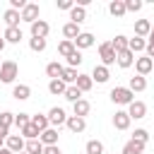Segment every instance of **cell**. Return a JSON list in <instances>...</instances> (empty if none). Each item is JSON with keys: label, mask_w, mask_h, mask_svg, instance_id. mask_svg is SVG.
Here are the masks:
<instances>
[{"label": "cell", "mask_w": 154, "mask_h": 154, "mask_svg": "<svg viewBox=\"0 0 154 154\" xmlns=\"http://www.w3.org/2000/svg\"><path fill=\"white\" fill-rule=\"evenodd\" d=\"M17 75H19V65L14 60H2V65H0V82L12 84Z\"/></svg>", "instance_id": "obj_2"}, {"label": "cell", "mask_w": 154, "mask_h": 154, "mask_svg": "<svg viewBox=\"0 0 154 154\" xmlns=\"http://www.w3.org/2000/svg\"><path fill=\"white\" fill-rule=\"evenodd\" d=\"M14 125V113H10V111H2L0 113V128H12Z\"/></svg>", "instance_id": "obj_37"}, {"label": "cell", "mask_w": 154, "mask_h": 154, "mask_svg": "<svg viewBox=\"0 0 154 154\" xmlns=\"http://www.w3.org/2000/svg\"><path fill=\"white\" fill-rule=\"evenodd\" d=\"M125 2V12H140L142 10V0H123Z\"/></svg>", "instance_id": "obj_43"}, {"label": "cell", "mask_w": 154, "mask_h": 154, "mask_svg": "<svg viewBox=\"0 0 154 154\" xmlns=\"http://www.w3.org/2000/svg\"><path fill=\"white\" fill-rule=\"evenodd\" d=\"M31 123L38 128V132H43V130H48V128H51V123H48V116H43V113H36V116H31Z\"/></svg>", "instance_id": "obj_29"}, {"label": "cell", "mask_w": 154, "mask_h": 154, "mask_svg": "<svg viewBox=\"0 0 154 154\" xmlns=\"http://www.w3.org/2000/svg\"><path fill=\"white\" fill-rule=\"evenodd\" d=\"M43 154H60V149H58V144H53V147H43Z\"/></svg>", "instance_id": "obj_45"}, {"label": "cell", "mask_w": 154, "mask_h": 154, "mask_svg": "<svg viewBox=\"0 0 154 154\" xmlns=\"http://www.w3.org/2000/svg\"><path fill=\"white\" fill-rule=\"evenodd\" d=\"M128 48H130L132 53H140V51H144V48H147V38H140V36L128 38Z\"/></svg>", "instance_id": "obj_27"}, {"label": "cell", "mask_w": 154, "mask_h": 154, "mask_svg": "<svg viewBox=\"0 0 154 154\" xmlns=\"http://www.w3.org/2000/svg\"><path fill=\"white\" fill-rule=\"evenodd\" d=\"M29 123H31V116H29V113H17V116H14V125H17L19 130H22L24 125H29Z\"/></svg>", "instance_id": "obj_41"}, {"label": "cell", "mask_w": 154, "mask_h": 154, "mask_svg": "<svg viewBox=\"0 0 154 154\" xmlns=\"http://www.w3.org/2000/svg\"><path fill=\"white\" fill-rule=\"evenodd\" d=\"M19 132H22V137H24L26 142H29V140H38V135H41V132H38V128H36L34 123H29V125H24V128H22Z\"/></svg>", "instance_id": "obj_26"}, {"label": "cell", "mask_w": 154, "mask_h": 154, "mask_svg": "<svg viewBox=\"0 0 154 154\" xmlns=\"http://www.w3.org/2000/svg\"><path fill=\"white\" fill-rule=\"evenodd\" d=\"M5 144H7V149L12 152V154H19V152H24V137L22 135H10L7 140H5Z\"/></svg>", "instance_id": "obj_8"}, {"label": "cell", "mask_w": 154, "mask_h": 154, "mask_svg": "<svg viewBox=\"0 0 154 154\" xmlns=\"http://www.w3.org/2000/svg\"><path fill=\"white\" fill-rule=\"evenodd\" d=\"M38 140H41L43 147H53V144H58V130L55 128H48V130H43L38 135Z\"/></svg>", "instance_id": "obj_15"}, {"label": "cell", "mask_w": 154, "mask_h": 154, "mask_svg": "<svg viewBox=\"0 0 154 154\" xmlns=\"http://www.w3.org/2000/svg\"><path fill=\"white\" fill-rule=\"evenodd\" d=\"M77 75H79V72H77L75 67H63V75H60V79H63L65 84H75V82H77Z\"/></svg>", "instance_id": "obj_30"}, {"label": "cell", "mask_w": 154, "mask_h": 154, "mask_svg": "<svg viewBox=\"0 0 154 154\" xmlns=\"http://www.w3.org/2000/svg\"><path fill=\"white\" fill-rule=\"evenodd\" d=\"M99 58H101V65H103V67H111V65L116 63V51H113L111 41H106V43L99 46Z\"/></svg>", "instance_id": "obj_3"}, {"label": "cell", "mask_w": 154, "mask_h": 154, "mask_svg": "<svg viewBox=\"0 0 154 154\" xmlns=\"http://www.w3.org/2000/svg\"><path fill=\"white\" fill-rule=\"evenodd\" d=\"M128 89H130L132 94H135V91H144V89H147V79H144V77H140V75H135V77H130Z\"/></svg>", "instance_id": "obj_22"}, {"label": "cell", "mask_w": 154, "mask_h": 154, "mask_svg": "<svg viewBox=\"0 0 154 154\" xmlns=\"http://www.w3.org/2000/svg\"><path fill=\"white\" fill-rule=\"evenodd\" d=\"M65 120H67V116H65V111L60 108V106H53L51 111H48V123H51V128H60V125H65Z\"/></svg>", "instance_id": "obj_5"}, {"label": "cell", "mask_w": 154, "mask_h": 154, "mask_svg": "<svg viewBox=\"0 0 154 154\" xmlns=\"http://www.w3.org/2000/svg\"><path fill=\"white\" fill-rule=\"evenodd\" d=\"M65 125H67V130L70 132H84V128H87V120L84 118H77V116H67V120H65Z\"/></svg>", "instance_id": "obj_11"}, {"label": "cell", "mask_w": 154, "mask_h": 154, "mask_svg": "<svg viewBox=\"0 0 154 154\" xmlns=\"http://www.w3.org/2000/svg\"><path fill=\"white\" fill-rule=\"evenodd\" d=\"M147 43H154V24H152V31H149V36H147Z\"/></svg>", "instance_id": "obj_47"}, {"label": "cell", "mask_w": 154, "mask_h": 154, "mask_svg": "<svg viewBox=\"0 0 154 154\" xmlns=\"http://www.w3.org/2000/svg\"><path fill=\"white\" fill-rule=\"evenodd\" d=\"M75 87H77L79 91H89V89L94 87V82H91V77H89V75H77V82H75Z\"/></svg>", "instance_id": "obj_28"}, {"label": "cell", "mask_w": 154, "mask_h": 154, "mask_svg": "<svg viewBox=\"0 0 154 154\" xmlns=\"http://www.w3.org/2000/svg\"><path fill=\"white\" fill-rule=\"evenodd\" d=\"M29 48L36 51V53L46 51V38H29Z\"/></svg>", "instance_id": "obj_40"}, {"label": "cell", "mask_w": 154, "mask_h": 154, "mask_svg": "<svg viewBox=\"0 0 154 154\" xmlns=\"http://www.w3.org/2000/svg\"><path fill=\"white\" fill-rule=\"evenodd\" d=\"M0 154H12V152H10L7 147H2V149H0Z\"/></svg>", "instance_id": "obj_48"}, {"label": "cell", "mask_w": 154, "mask_h": 154, "mask_svg": "<svg viewBox=\"0 0 154 154\" xmlns=\"http://www.w3.org/2000/svg\"><path fill=\"white\" fill-rule=\"evenodd\" d=\"M84 149H87V154H103V144L99 140H89Z\"/></svg>", "instance_id": "obj_38"}, {"label": "cell", "mask_w": 154, "mask_h": 154, "mask_svg": "<svg viewBox=\"0 0 154 154\" xmlns=\"http://www.w3.org/2000/svg\"><path fill=\"white\" fill-rule=\"evenodd\" d=\"M111 46H113V51L116 53H120V51H125L128 48V36H123V34H118L113 41H111Z\"/></svg>", "instance_id": "obj_36"}, {"label": "cell", "mask_w": 154, "mask_h": 154, "mask_svg": "<svg viewBox=\"0 0 154 154\" xmlns=\"http://www.w3.org/2000/svg\"><path fill=\"white\" fill-rule=\"evenodd\" d=\"M75 51H77V48H75V43H72V41H67V38H65V41H60V46H58V53H60L63 58L72 55Z\"/></svg>", "instance_id": "obj_33"}, {"label": "cell", "mask_w": 154, "mask_h": 154, "mask_svg": "<svg viewBox=\"0 0 154 154\" xmlns=\"http://www.w3.org/2000/svg\"><path fill=\"white\" fill-rule=\"evenodd\" d=\"M113 128H116V130H128V128H130V116H128V111H116V116H113Z\"/></svg>", "instance_id": "obj_14"}, {"label": "cell", "mask_w": 154, "mask_h": 154, "mask_svg": "<svg viewBox=\"0 0 154 154\" xmlns=\"http://www.w3.org/2000/svg\"><path fill=\"white\" fill-rule=\"evenodd\" d=\"M12 96H14L17 101H26V99L31 96V87H29V84H14V87H12Z\"/></svg>", "instance_id": "obj_18"}, {"label": "cell", "mask_w": 154, "mask_h": 154, "mask_svg": "<svg viewBox=\"0 0 154 154\" xmlns=\"http://www.w3.org/2000/svg\"><path fill=\"white\" fill-rule=\"evenodd\" d=\"M2 48H5V38L0 36V53H2Z\"/></svg>", "instance_id": "obj_49"}, {"label": "cell", "mask_w": 154, "mask_h": 154, "mask_svg": "<svg viewBox=\"0 0 154 154\" xmlns=\"http://www.w3.org/2000/svg\"><path fill=\"white\" fill-rule=\"evenodd\" d=\"M65 60H67V67H75V70H77V67L82 65V60H84V58H82V53H79V51H75V53H72V55H67Z\"/></svg>", "instance_id": "obj_39"}, {"label": "cell", "mask_w": 154, "mask_h": 154, "mask_svg": "<svg viewBox=\"0 0 154 154\" xmlns=\"http://www.w3.org/2000/svg\"><path fill=\"white\" fill-rule=\"evenodd\" d=\"M72 116H77V118H84V116H89V111H91V103L87 101V99H79V101H75L72 103Z\"/></svg>", "instance_id": "obj_17"}, {"label": "cell", "mask_w": 154, "mask_h": 154, "mask_svg": "<svg viewBox=\"0 0 154 154\" xmlns=\"http://www.w3.org/2000/svg\"><path fill=\"white\" fill-rule=\"evenodd\" d=\"M2 38H5V43H19V41L24 38V34H22L19 26H10V29H5Z\"/></svg>", "instance_id": "obj_16"}, {"label": "cell", "mask_w": 154, "mask_h": 154, "mask_svg": "<svg viewBox=\"0 0 154 154\" xmlns=\"http://www.w3.org/2000/svg\"><path fill=\"white\" fill-rule=\"evenodd\" d=\"M84 19H87V7L72 5V10H70V22H72V24H82Z\"/></svg>", "instance_id": "obj_19"}, {"label": "cell", "mask_w": 154, "mask_h": 154, "mask_svg": "<svg viewBox=\"0 0 154 154\" xmlns=\"http://www.w3.org/2000/svg\"><path fill=\"white\" fill-rule=\"evenodd\" d=\"M108 12H111L113 17H123V14H125V2H123V0H113V2L108 5Z\"/></svg>", "instance_id": "obj_32"}, {"label": "cell", "mask_w": 154, "mask_h": 154, "mask_svg": "<svg viewBox=\"0 0 154 154\" xmlns=\"http://www.w3.org/2000/svg\"><path fill=\"white\" fill-rule=\"evenodd\" d=\"M46 75H48L51 79H60V75H63V65H60L58 60L48 63V65H46Z\"/></svg>", "instance_id": "obj_24"}, {"label": "cell", "mask_w": 154, "mask_h": 154, "mask_svg": "<svg viewBox=\"0 0 154 154\" xmlns=\"http://www.w3.org/2000/svg\"><path fill=\"white\" fill-rule=\"evenodd\" d=\"M5 24H7V29L10 26H19V12L17 10H7L5 12Z\"/></svg>", "instance_id": "obj_35"}, {"label": "cell", "mask_w": 154, "mask_h": 154, "mask_svg": "<svg viewBox=\"0 0 154 154\" xmlns=\"http://www.w3.org/2000/svg\"><path fill=\"white\" fill-rule=\"evenodd\" d=\"M65 89H67V84H65L63 79H51V82H48V91L55 94V96H63Z\"/></svg>", "instance_id": "obj_25"}, {"label": "cell", "mask_w": 154, "mask_h": 154, "mask_svg": "<svg viewBox=\"0 0 154 154\" xmlns=\"http://www.w3.org/2000/svg\"><path fill=\"white\" fill-rule=\"evenodd\" d=\"M149 31H152V22L149 19H137L135 22V36L144 38V36H149Z\"/></svg>", "instance_id": "obj_20"}, {"label": "cell", "mask_w": 154, "mask_h": 154, "mask_svg": "<svg viewBox=\"0 0 154 154\" xmlns=\"http://www.w3.org/2000/svg\"><path fill=\"white\" fill-rule=\"evenodd\" d=\"M111 101L118 103V106H130L135 101V94L128 89V87H113L111 89Z\"/></svg>", "instance_id": "obj_1"}, {"label": "cell", "mask_w": 154, "mask_h": 154, "mask_svg": "<svg viewBox=\"0 0 154 154\" xmlns=\"http://www.w3.org/2000/svg\"><path fill=\"white\" fill-rule=\"evenodd\" d=\"M128 116H130V120L135 118V120H140V118H144L147 116V106L142 103V101H132L130 106H128Z\"/></svg>", "instance_id": "obj_10"}, {"label": "cell", "mask_w": 154, "mask_h": 154, "mask_svg": "<svg viewBox=\"0 0 154 154\" xmlns=\"http://www.w3.org/2000/svg\"><path fill=\"white\" fill-rule=\"evenodd\" d=\"M144 152V144L142 142H135V140H128L123 144V154H142Z\"/></svg>", "instance_id": "obj_23"}, {"label": "cell", "mask_w": 154, "mask_h": 154, "mask_svg": "<svg viewBox=\"0 0 154 154\" xmlns=\"http://www.w3.org/2000/svg\"><path fill=\"white\" fill-rule=\"evenodd\" d=\"M135 70H137V75H140V77H144V75H149V72L154 70V60H152V58H147V55H142V58H137V60H135Z\"/></svg>", "instance_id": "obj_7"}, {"label": "cell", "mask_w": 154, "mask_h": 154, "mask_svg": "<svg viewBox=\"0 0 154 154\" xmlns=\"http://www.w3.org/2000/svg\"><path fill=\"white\" fill-rule=\"evenodd\" d=\"M38 14H41V7H38L36 2H26V7L19 12V19H24V22L34 24V22L38 19Z\"/></svg>", "instance_id": "obj_4"}, {"label": "cell", "mask_w": 154, "mask_h": 154, "mask_svg": "<svg viewBox=\"0 0 154 154\" xmlns=\"http://www.w3.org/2000/svg\"><path fill=\"white\" fill-rule=\"evenodd\" d=\"M24 152H26V154H43V144H41V140H29V142L24 144Z\"/></svg>", "instance_id": "obj_31"}, {"label": "cell", "mask_w": 154, "mask_h": 154, "mask_svg": "<svg viewBox=\"0 0 154 154\" xmlns=\"http://www.w3.org/2000/svg\"><path fill=\"white\" fill-rule=\"evenodd\" d=\"M58 10H72V0H58Z\"/></svg>", "instance_id": "obj_44"}, {"label": "cell", "mask_w": 154, "mask_h": 154, "mask_svg": "<svg viewBox=\"0 0 154 154\" xmlns=\"http://www.w3.org/2000/svg\"><path fill=\"white\" fill-rule=\"evenodd\" d=\"M91 82H99V84H103V82H108V77H111V72H108V67H103L101 63L99 65H94V70H91Z\"/></svg>", "instance_id": "obj_9"}, {"label": "cell", "mask_w": 154, "mask_h": 154, "mask_svg": "<svg viewBox=\"0 0 154 154\" xmlns=\"http://www.w3.org/2000/svg\"><path fill=\"white\" fill-rule=\"evenodd\" d=\"M132 140H135V142H142V144H147V140H149V132H147L144 128H137V130L132 132Z\"/></svg>", "instance_id": "obj_42"}, {"label": "cell", "mask_w": 154, "mask_h": 154, "mask_svg": "<svg viewBox=\"0 0 154 154\" xmlns=\"http://www.w3.org/2000/svg\"><path fill=\"white\" fill-rule=\"evenodd\" d=\"M63 96H65V99H67L70 103H75V101H79V99H82V91H79V89H77L75 84H70V87L65 89V94H63Z\"/></svg>", "instance_id": "obj_34"}, {"label": "cell", "mask_w": 154, "mask_h": 154, "mask_svg": "<svg viewBox=\"0 0 154 154\" xmlns=\"http://www.w3.org/2000/svg\"><path fill=\"white\" fill-rule=\"evenodd\" d=\"M48 31H51V26H48L46 19H36V22L31 24V38H46Z\"/></svg>", "instance_id": "obj_6"}, {"label": "cell", "mask_w": 154, "mask_h": 154, "mask_svg": "<svg viewBox=\"0 0 154 154\" xmlns=\"http://www.w3.org/2000/svg\"><path fill=\"white\" fill-rule=\"evenodd\" d=\"M72 43H75V48H77V51H82V48H91V46H94V34L82 31V34L72 41Z\"/></svg>", "instance_id": "obj_12"}, {"label": "cell", "mask_w": 154, "mask_h": 154, "mask_svg": "<svg viewBox=\"0 0 154 154\" xmlns=\"http://www.w3.org/2000/svg\"><path fill=\"white\" fill-rule=\"evenodd\" d=\"M2 142H5V137H0V149H2Z\"/></svg>", "instance_id": "obj_50"}, {"label": "cell", "mask_w": 154, "mask_h": 154, "mask_svg": "<svg viewBox=\"0 0 154 154\" xmlns=\"http://www.w3.org/2000/svg\"><path fill=\"white\" fill-rule=\"evenodd\" d=\"M116 63L125 70V67H130L132 63H135V53L130 51V48H125V51H120V53H116Z\"/></svg>", "instance_id": "obj_13"}, {"label": "cell", "mask_w": 154, "mask_h": 154, "mask_svg": "<svg viewBox=\"0 0 154 154\" xmlns=\"http://www.w3.org/2000/svg\"><path fill=\"white\" fill-rule=\"evenodd\" d=\"M144 53H147V58H152V60H154V43H147Z\"/></svg>", "instance_id": "obj_46"}, {"label": "cell", "mask_w": 154, "mask_h": 154, "mask_svg": "<svg viewBox=\"0 0 154 154\" xmlns=\"http://www.w3.org/2000/svg\"><path fill=\"white\" fill-rule=\"evenodd\" d=\"M19 154H26V152H19Z\"/></svg>", "instance_id": "obj_51"}, {"label": "cell", "mask_w": 154, "mask_h": 154, "mask_svg": "<svg viewBox=\"0 0 154 154\" xmlns=\"http://www.w3.org/2000/svg\"><path fill=\"white\" fill-rule=\"evenodd\" d=\"M0 65H2V60H0Z\"/></svg>", "instance_id": "obj_52"}, {"label": "cell", "mask_w": 154, "mask_h": 154, "mask_svg": "<svg viewBox=\"0 0 154 154\" xmlns=\"http://www.w3.org/2000/svg\"><path fill=\"white\" fill-rule=\"evenodd\" d=\"M79 34H82V31H79V24H72V22H67V24L63 26V36H65L67 41H75Z\"/></svg>", "instance_id": "obj_21"}]
</instances>
